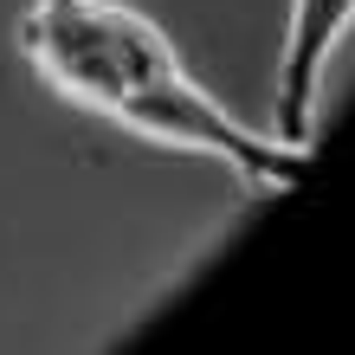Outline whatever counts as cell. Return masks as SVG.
Returning a JSON list of instances; mask_svg holds the SVG:
<instances>
[{
    "label": "cell",
    "instance_id": "obj_1",
    "mask_svg": "<svg viewBox=\"0 0 355 355\" xmlns=\"http://www.w3.org/2000/svg\"><path fill=\"white\" fill-rule=\"evenodd\" d=\"M19 46L65 97L130 123L142 136L220 155L226 168H239L265 194H284V187L304 181L310 149L278 142V136H252L233 110H220L187 78L162 26L142 19L136 7H123V0H39L19 26Z\"/></svg>",
    "mask_w": 355,
    "mask_h": 355
},
{
    "label": "cell",
    "instance_id": "obj_2",
    "mask_svg": "<svg viewBox=\"0 0 355 355\" xmlns=\"http://www.w3.org/2000/svg\"><path fill=\"white\" fill-rule=\"evenodd\" d=\"M349 19H355V0H291V33H284V58H278V91H271L278 142L310 149V110H317L329 52L343 46Z\"/></svg>",
    "mask_w": 355,
    "mask_h": 355
}]
</instances>
